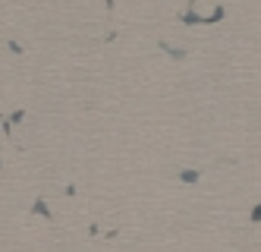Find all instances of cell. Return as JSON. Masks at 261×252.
<instances>
[{
  "instance_id": "cell-1",
  "label": "cell",
  "mask_w": 261,
  "mask_h": 252,
  "mask_svg": "<svg viewBox=\"0 0 261 252\" xmlns=\"http://www.w3.org/2000/svg\"><path fill=\"white\" fill-rule=\"evenodd\" d=\"M32 211H35V215H44V218H50V208H47V205H44L41 199H38V202L32 205Z\"/></svg>"
},
{
  "instance_id": "cell-2",
  "label": "cell",
  "mask_w": 261,
  "mask_h": 252,
  "mask_svg": "<svg viewBox=\"0 0 261 252\" xmlns=\"http://www.w3.org/2000/svg\"><path fill=\"white\" fill-rule=\"evenodd\" d=\"M179 177H182V183H195V180H198V173H195V170H182Z\"/></svg>"
},
{
  "instance_id": "cell-3",
  "label": "cell",
  "mask_w": 261,
  "mask_h": 252,
  "mask_svg": "<svg viewBox=\"0 0 261 252\" xmlns=\"http://www.w3.org/2000/svg\"><path fill=\"white\" fill-rule=\"evenodd\" d=\"M252 221H255V224H261V205H255V211H252Z\"/></svg>"
}]
</instances>
